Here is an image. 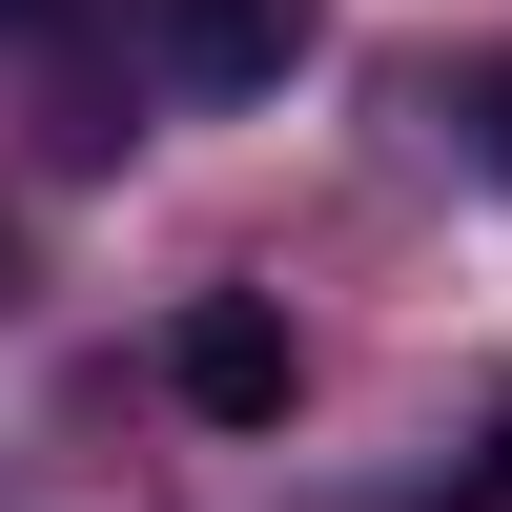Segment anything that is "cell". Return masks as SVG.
Returning a JSON list of instances; mask_svg holds the SVG:
<instances>
[{
	"mask_svg": "<svg viewBox=\"0 0 512 512\" xmlns=\"http://www.w3.org/2000/svg\"><path fill=\"white\" fill-rule=\"evenodd\" d=\"M144 21H164V82H185V103H267L328 41V0H144Z\"/></svg>",
	"mask_w": 512,
	"mask_h": 512,
	"instance_id": "cell-2",
	"label": "cell"
},
{
	"mask_svg": "<svg viewBox=\"0 0 512 512\" xmlns=\"http://www.w3.org/2000/svg\"><path fill=\"white\" fill-rule=\"evenodd\" d=\"M472 144H492V185H512V82H492V123H472Z\"/></svg>",
	"mask_w": 512,
	"mask_h": 512,
	"instance_id": "cell-3",
	"label": "cell"
},
{
	"mask_svg": "<svg viewBox=\"0 0 512 512\" xmlns=\"http://www.w3.org/2000/svg\"><path fill=\"white\" fill-rule=\"evenodd\" d=\"M164 390L205 410V431H287V390H308V349H287L267 287H205L185 328H164Z\"/></svg>",
	"mask_w": 512,
	"mask_h": 512,
	"instance_id": "cell-1",
	"label": "cell"
},
{
	"mask_svg": "<svg viewBox=\"0 0 512 512\" xmlns=\"http://www.w3.org/2000/svg\"><path fill=\"white\" fill-rule=\"evenodd\" d=\"M21 21H41V0H0V41H21Z\"/></svg>",
	"mask_w": 512,
	"mask_h": 512,
	"instance_id": "cell-4",
	"label": "cell"
}]
</instances>
